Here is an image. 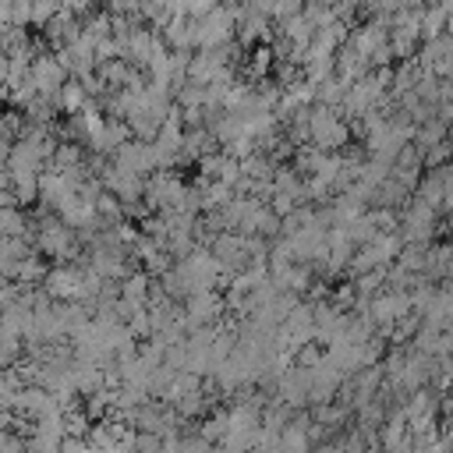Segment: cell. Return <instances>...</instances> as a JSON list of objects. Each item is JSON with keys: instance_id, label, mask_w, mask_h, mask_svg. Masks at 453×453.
Here are the masks:
<instances>
[{"instance_id": "1", "label": "cell", "mask_w": 453, "mask_h": 453, "mask_svg": "<svg viewBox=\"0 0 453 453\" xmlns=\"http://www.w3.org/2000/svg\"><path fill=\"white\" fill-rule=\"evenodd\" d=\"M234 25H237V11H234V7H216V11H209L205 18H191L195 42H198V46H212V50L226 42V35L234 32Z\"/></svg>"}, {"instance_id": "2", "label": "cell", "mask_w": 453, "mask_h": 453, "mask_svg": "<svg viewBox=\"0 0 453 453\" xmlns=\"http://www.w3.org/2000/svg\"><path fill=\"white\" fill-rule=\"evenodd\" d=\"M35 85H42V88H53L57 81H60V74H64V64L60 60H53V57H42V60H35Z\"/></svg>"}, {"instance_id": "3", "label": "cell", "mask_w": 453, "mask_h": 453, "mask_svg": "<svg viewBox=\"0 0 453 453\" xmlns=\"http://www.w3.org/2000/svg\"><path fill=\"white\" fill-rule=\"evenodd\" d=\"M7 25H28L32 21V0H0Z\"/></svg>"}, {"instance_id": "4", "label": "cell", "mask_w": 453, "mask_h": 453, "mask_svg": "<svg viewBox=\"0 0 453 453\" xmlns=\"http://www.w3.org/2000/svg\"><path fill=\"white\" fill-rule=\"evenodd\" d=\"M173 7H177V14H188V18H205V14H209V11H216L219 4H216V0H177Z\"/></svg>"}, {"instance_id": "5", "label": "cell", "mask_w": 453, "mask_h": 453, "mask_svg": "<svg viewBox=\"0 0 453 453\" xmlns=\"http://www.w3.org/2000/svg\"><path fill=\"white\" fill-rule=\"evenodd\" d=\"M88 7H92V0H64V11H71V14H88Z\"/></svg>"}, {"instance_id": "6", "label": "cell", "mask_w": 453, "mask_h": 453, "mask_svg": "<svg viewBox=\"0 0 453 453\" xmlns=\"http://www.w3.org/2000/svg\"><path fill=\"white\" fill-rule=\"evenodd\" d=\"M64 99H67V106H78V99H81V92H78V88L71 85V88L64 92Z\"/></svg>"}, {"instance_id": "7", "label": "cell", "mask_w": 453, "mask_h": 453, "mask_svg": "<svg viewBox=\"0 0 453 453\" xmlns=\"http://www.w3.org/2000/svg\"><path fill=\"white\" fill-rule=\"evenodd\" d=\"M439 7H442V11H446V14H453V0H442V4H439Z\"/></svg>"}]
</instances>
